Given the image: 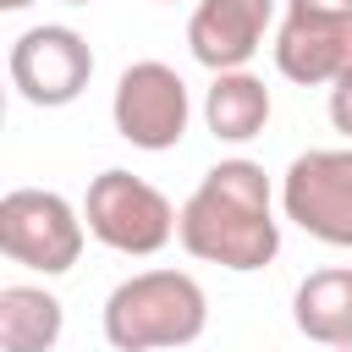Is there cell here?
Wrapping results in <instances>:
<instances>
[{"label":"cell","instance_id":"6","mask_svg":"<svg viewBox=\"0 0 352 352\" xmlns=\"http://www.w3.org/2000/svg\"><path fill=\"white\" fill-rule=\"evenodd\" d=\"M280 214L324 248H352V148H308L280 176Z\"/></svg>","mask_w":352,"mask_h":352},{"label":"cell","instance_id":"5","mask_svg":"<svg viewBox=\"0 0 352 352\" xmlns=\"http://www.w3.org/2000/svg\"><path fill=\"white\" fill-rule=\"evenodd\" d=\"M110 121H116V132H121L132 148L165 154V148H176V143L187 138L192 94H187V82H182L176 66H165V60H132V66L116 77Z\"/></svg>","mask_w":352,"mask_h":352},{"label":"cell","instance_id":"9","mask_svg":"<svg viewBox=\"0 0 352 352\" xmlns=\"http://www.w3.org/2000/svg\"><path fill=\"white\" fill-rule=\"evenodd\" d=\"M275 22V0H198L187 16V50L209 72H242Z\"/></svg>","mask_w":352,"mask_h":352},{"label":"cell","instance_id":"18","mask_svg":"<svg viewBox=\"0 0 352 352\" xmlns=\"http://www.w3.org/2000/svg\"><path fill=\"white\" fill-rule=\"evenodd\" d=\"M160 6H176V0H160Z\"/></svg>","mask_w":352,"mask_h":352},{"label":"cell","instance_id":"4","mask_svg":"<svg viewBox=\"0 0 352 352\" xmlns=\"http://www.w3.org/2000/svg\"><path fill=\"white\" fill-rule=\"evenodd\" d=\"M88 220L50 187H11L0 198V253L33 275H66L82 258Z\"/></svg>","mask_w":352,"mask_h":352},{"label":"cell","instance_id":"3","mask_svg":"<svg viewBox=\"0 0 352 352\" xmlns=\"http://www.w3.org/2000/svg\"><path fill=\"white\" fill-rule=\"evenodd\" d=\"M176 214L182 209H170V198L132 170H99L88 182V198H82L88 236L104 242L110 253H126V258L160 253L176 236Z\"/></svg>","mask_w":352,"mask_h":352},{"label":"cell","instance_id":"7","mask_svg":"<svg viewBox=\"0 0 352 352\" xmlns=\"http://www.w3.org/2000/svg\"><path fill=\"white\" fill-rule=\"evenodd\" d=\"M11 88L33 104V110H60L72 104L88 77H94V50L77 28L66 22H44L11 38Z\"/></svg>","mask_w":352,"mask_h":352},{"label":"cell","instance_id":"2","mask_svg":"<svg viewBox=\"0 0 352 352\" xmlns=\"http://www.w3.org/2000/svg\"><path fill=\"white\" fill-rule=\"evenodd\" d=\"M99 324L116 352H170L209 330V297L187 270H138L104 297Z\"/></svg>","mask_w":352,"mask_h":352},{"label":"cell","instance_id":"14","mask_svg":"<svg viewBox=\"0 0 352 352\" xmlns=\"http://www.w3.org/2000/svg\"><path fill=\"white\" fill-rule=\"evenodd\" d=\"M286 11H352V0H286Z\"/></svg>","mask_w":352,"mask_h":352},{"label":"cell","instance_id":"10","mask_svg":"<svg viewBox=\"0 0 352 352\" xmlns=\"http://www.w3.org/2000/svg\"><path fill=\"white\" fill-rule=\"evenodd\" d=\"M292 324L319 346H352V264L314 270L292 297Z\"/></svg>","mask_w":352,"mask_h":352},{"label":"cell","instance_id":"8","mask_svg":"<svg viewBox=\"0 0 352 352\" xmlns=\"http://www.w3.org/2000/svg\"><path fill=\"white\" fill-rule=\"evenodd\" d=\"M270 50L280 77L297 88L352 82V11H286Z\"/></svg>","mask_w":352,"mask_h":352},{"label":"cell","instance_id":"1","mask_svg":"<svg viewBox=\"0 0 352 352\" xmlns=\"http://www.w3.org/2000/svg\"><path fill=\"white\" fill-rule=\"evenodd\" d=\"M176 242L198 264L220 270H264L280 253V220H275V187L258 160H220L204 170L192 198L176 214Z\"/></svg>","mask_w":352,"mask_h":352},{"label":"cell","instance_id":"13","mask_svg":"<svg viewBox=\"0 0 352 352\" xmlns=\"http://www.w3.org/2000/svg\"><path fill=\"white\" fill-rule=\"evenodd\" d=\"M330 126L341 138H352V82H336L330 88Z\"/></svg>","mask_w":352,"mask_h":352},{"label":"cell","instance_id":"11","mask_svg":"<svg viewBox=\"0 0 352 352\" xmlns=\"http://www.w3.org/2000/svg\"><path fill=\"white\" fill-rule=\"evenodd\" d=\"M270 110H275L270 104V88L248 66L242 72H214V82L204 94V126L220 143H253L270 126Z\"/></svg>","mask_w":352,"mask_h":352},{"label":"cell","instance_id":"16","mask_svg":"<svg viewBox=\"0 0 352 352\" xmlns=\"http://www.w3.org/2000/svg\"><path fill=\"white\" fill-rule=\"evenodd\" d=\"M66 6H88V0H66Z\"/></svg>","mask_w":352,"mask_h":352},{"label":"cell","instance_id":"15","mask_svg":"<svg viewBox=\"0 0 352 352\" xmlns=\"http://www.w3.org/2000/svg\"><path fill=\"white\" fill-rule=\"evenodd\" d=\"M33 0H0V11H28Z\"/></svg>","mask_w":352,"mask_h":352},{"label":"cell","instance_id":"12","mask_svg":"<svg viewBox=\"0 0 352 352\" xmlns=\"http://www.w3.org/2000/svg\"><path fill=\"white\" fill-rule=\"evenodd\" d=\"M66 330V308L44 286H6L0 292V352H55Z\"/></svg>","mask_w":352,"mask_h":352},{"label":"cell","instance_id":"17","mask_svg":"<svg viewBox=\"0 0 352 352\" xmlns=\"http://www.w3.org/2000/svg\"><path fill=\"white\" fill-rule=\"evenodd\" d=\"M336 352H352V346H336Z\"/></svg>","mask_w":352,"mask_h":352}]
</instances>
